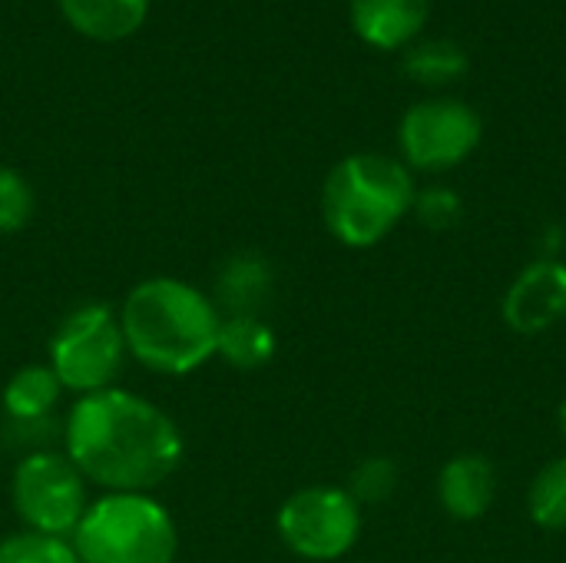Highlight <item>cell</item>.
I'll list each match as a JSON object with an SVG mask.
<instances>
[{"label": "cell", "mask_w": 566, "mask_h": 563, "mask_svg": "<svg viewBox=\"0 0 566 563\" xmlns=\"http://www.w3.org/2000/svg\"><path fill=\"white\" fill-rule=\"evenodd\" d=\"M560 431H564V438H566V402H564V408H560Z\"/></svg>", "instance_id": "22"}, {"label": "cell", "mask_w": 566, "mask_h": 563, "mask_svg": "<svg viewBox=\"0 0 566 563\" xmlns=\"http://www.w3.org/2000/svg\"><path fill=\"white\" fill-rule=\"evenodd\" d=\"M398 139L415 169H451L481 143V116L458 100H424L405 113Z\"/></svg>", "instance_id": "8"}, {"label": "cell", "mask_w": 566, "mask_h": 563, "mask_svg": "<svg viewBox=\"0 0 566 563\" xmlns=\"http://www.w3.org/2000/svg\"><path fill=\"white\" fill-rule=\"evenodd\" d=\"M531 518L544 531H566V458L547 465L531 488Z\"/></svg>", "instance_id": "17"}, {"label": "cell", "mask_w": 566, "mask_h": 563, "mask_svg": "<svg viewBox=\"0 0 566 563\" xmlns=\"http://www.w3.org/2000/svg\"><path fill=\"white\" fill-rule=\"evenodd\" d=\"M566 315V265L534 262L527 265L504 295V319L521 335H537Z\"/></svg>", "instance_id": "9"}, {"label": "cell", "mask_w": 566, "mask_h": 563, "mask_svg": "<svg viewBox=\"0 0 566 563\" xmlns=\"http://www.w3.org/2000/svg\"><path fill=\"white\" fill-rule=\"evenodd\" d=\"M0 563H80L73 541L40 534V531H20L0 541Z\"/></svg>", "instance_id": "18"}, {"label": "cell", "mask_w": 566, "mask_h": 563, "mask_svg": "<svg viewBox=\"0 0 566 563\" xmlns=\"http://www.w3.org/2000/svg\"><path fill=\"white\" fill-rule=\"evenodd\" d=\"M415 209H418V216H421L424 226L444 229V226H451L458 219L461 202H458V196L451 189H428V192L415 196Z\"/></svg>", "instance_id": "21"}, {"label": "cell", "mask_w": 566, "mask_h": 563, "mask_svg": "<svg viewBox=\"0 0 566 563\" xmlns=\"http://www.w3.org/2000/svg\"><path fill=\"white\" fill-rule=\"evenodd\" d=\"M494 491H497V475L491 461H484L481 455H458L441 468L438 498L444 511L458 521H478L481 514H488Z\"/></svg>", "instance_id": "10"}, {"label": "cell", "mask_w": 566, "mask_h": 563, "mask_svg": "<svg viewBox=\"0 0 566 563\" xmlns=\"http://www.w3.org/2000/svg\"><path fill=\"white\" fill-rule=\"evenodd\" d=\"M405 73L424 86H444L468 73V53L451 40H424L405 56Z\"/></svg>", "instance_id": "16"}, {"label": "cell", "mask_w": 566, "mask_h": 563, "mask_svg": "<svg viewBox=\"0 0 566 563\" xmlns=\"http://www.w3.org/2000/svg\"><path fill=\"white\" fill-rule=\"evenodd\" d=\"M428 17V0H352L355 33L381 50L411 43Z\"/></svg>", "instance_id": "11"}, {"label": "cell", "mask_w": 566, "mask_h": 563, "mask_svg": "<svg viewBox=\"0 0 566 563\" xmlns=\"http://www.w3.org/2000/svg\"><path fill=\"white\" fill-rule=\"evenodd\" d=\"M60 382L50 365H27L20 368L3 388V408L20 425H40L56 408Z\"/></svg>", "instance_id": "13"}, {"label": "cell", "mask_w": 566, "mask_h": 563, "mask_svg": "<svg viewBox=\"0 0 566 563\" xmlns=\"http://www.w3.org/2000/svg\"><path fill=\"white\" fill-rule=\"evenodd\" d=\"M272 289V272L269 262H262L259 256H235L222 275H219V295L229 309V315H255L259 305L265 302Z\"/></svg>", "instance_id": "15"}, {"label": "cell", "mask_w": 566, "mask_h": 563, "mask_svg": "<svg viewBox=\"0 0 566 563\" xmlns=\"http://www.w3.org/2000/svg\"><path fill=\"white\" fill-rule=\"evenodd\" d=\"M415 206L411 173L378 153L345 156L325 179L322 216L328 232L352 249L378 246Z\"/></svg>", "instance_id": "3"}, {"label": "cell", "mask_w": 566, "mask_h": 563, "mask_svg": "<svg viewBox=\"0 0 566 563\" xmlns=\"http://www.w3.org/2000/svg\"><path fill=\"white\" fill-rule=\"evenodd\" d=\"M216 355H222L232 368L255 372L275 355V335L259 315H229L219 325Z\"/></svg>", "instance_id": "14"}, {"label": "cell", "mask_w": 566, "mask_h": 563, "mask_svg": "<svg viewBox=\"0 0 566 563\" xmlns=\"http://www.w3.org/2000/svg\"><path fill=\"white\" fill-rule=\"evenodd\" d=\"M358 501L338 488H305L279 511V538L305 561H338L358 541Z\"/></svg>", "instance_id": "7"}, {"label": "cell", "mask_w": 566, "mask_h": 563, "mask_svg": "<svg viewBox=\"0 0 566 563\" xmlns=\"http://www.w3.org/2000/svg\"><path fill=\"white\" fill-rule=\"evenodd\" d=\"M398 471L388 458H368L355 475H352V498L365 501V504H378L395 491Z\"/></svg>", "instance_id": "20"}, {"label": "cell", "mask_w": 566, "mask_h": 563, "mask_svg": "<svg viewBox=\"0 0 566 563\" xmlns=\"http://www.w3.org/2000/svg\"><path fill=\"white\" fill-rule=\"evenodd\" d=\"M66 458L109 494H146L182 461L176 421L123 388L83 395L66 418Z\"/></svg>", "instance_id": "1"}, {"label": "cell", "mask_w": 566, "mask_h": 563, "mask_svg": "<svg viewBox=\"0 0 566 563\" xmlns=\"http://www.w3.org/2000/svg\"><path fill=\"white\" fill-rule=\"evenodd\" d=\"M33 216V189L30 183L10 169L0 166V232H20Z\"/></svg>", "instance_id": "19"}, {"label": "cell", "mask_w": 566, "mask_h": 563, "mask_svg": "<svg viewBox=\"0 0 566 563\" xmlns=\"http://www.w3.org/2000/svg\"><path fill=\"white\" fill-rule=\"evenodd\" d=\"M73 548L80 563H172L179 534L149 494H106L86 508Z\"/></svg>", "instance_id": "4"}, {"label": "cell", "mask_w": 566, "mask_h": 563, "mask_svg": "<svg viewBox=\"0 0 566 563\" xmlns=\"http://www.w3.org/2000/svg\"><path fill=\"white\" fill-rule=\"evenodd\" d=\"M10 494L27 531L73 538L76 524L86 514L83 475L73 468L70 458L53 451H33L17 465Z\"/></svg>", "instance_id": "6"}, {"label": "cell", "mask_w": 566, "mask_h": 563, "mask_svg": "<svg viewBox=\"0 0 566 563\" xmlns=\"http://www.w3.org/2000/svg\"><path fill=\"white\" fill-rule=\"evenodd\" d=\"M60 10L76 33L113 43L143 27L149 0H60Z\"/></svg>", "instance_id": "12"}, {"label": "cell", "mask_w": 566, "mask_h": 563, "mask_svg": "<svg viewBox=\"0 0 566 563\" xmlns=\"http://www.w3.org/2000/svg\"><path fill=\"white\" fill-rule=\"evenodd\" d=\"M219 312L179 279L139 282L119 312L126 352L159 375H189L216 355Z\"/></svg>", "instance_id": "2"}, {"label": "cell", "mask_w": 566, "mask_h": 563, "mask_svg": "<svg viewBox=\"0 0 566 563\" xmlns=\"http://www.w3.org/2000/svg\"><path fill=\"white\" fill-rule=\"evenodd\" d=\"M126 358L119 319L109 305H83L70 312L50 338V372L60 388L70 392H106L113 388Z\"/></svg>", "instance_id": "5"}]
</instances>
